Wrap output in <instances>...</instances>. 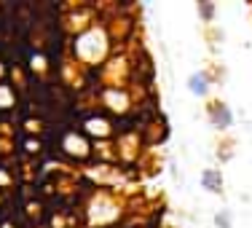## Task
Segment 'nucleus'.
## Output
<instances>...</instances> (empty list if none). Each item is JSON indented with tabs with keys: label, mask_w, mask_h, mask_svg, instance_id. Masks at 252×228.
<instances>
[{
	"label": "nucleus",
	"mask_w": 252,
	"mask_h": 228,
	"mask_svg": "<svg viewBox=\"0 0 252 228\" xmlns=\"http://www.w3.org/2000/svg\"><path fill=\"white\" fill-rule=\"evenodd\" d=\"M190 92H193V94H204V92H207V78H204L201 73H196L193 78H190Z\"/></svg>",
	"instance_id": "f257e3e1"
},
{
	"label": "nucleus",
	"mask_w": 252,
	"mask_h": 228,
	"mask_svg": "<svg viewBox=\"0 0 252 228\" xmlns=\"http://www.w3.org/2000/svg\"><path fill=\"white\" fill-rule=\"evenodd\" d=\"M201 183H204V188H215V191H220V175H218V172H204Z\"/></svg>",
	"instance_id": "f03ea898"
}]
</instances>
